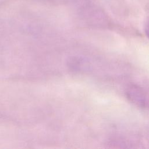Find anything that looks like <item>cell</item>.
<instances>
[{
	"label": "cell",
	"instance_id": "1",
	"mask_svg": "<svg viewBox=\"0 0 149 149\" xmlns=\"http://www.w3.org/2000/svg\"><path fill=\"white\" fill-rule=\"evenodd\" d=\"M145 32L148 37H149V19L147 21L145 26Z\"/></svg>",
	"mask_w": 149,
	"mask_h": 149
}]
</instances>
